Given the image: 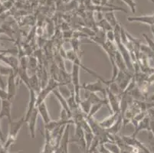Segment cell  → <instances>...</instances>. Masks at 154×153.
Masks as SVG:
<instances>
[{
  "instance_id": "obj_1",
  "label": "cell",
  "mask_w": 154,
  "mask_h": 153,
  "mask_svg": "<svg viewBox=\"0 0 154 153\" xmlns=\"http://www.w3.org/2000/svg\"><path fill=\"white\" fill-rule=\"evenodd\" d=\"M61 83L58 82L57 81H55L54 79H53L52 78H50L48 81L47 84L43 88H42L40 92L37 94V99H36V104L35 107H37L40 103H42V102H44L45 99H46L48 94L50 93L53 92V90L58 87L61 85Z\"/></svg>"
},
{
  "instance_id": "obj_2",
  "label": "cell",
  "mask_w": 154,
  "mask_h": 153,
  "mask_svg": "<svg viewBox=\"0 0 154 153\" xmlns=\"http://www.w3.org/2000/svg\"><path fill=\"white\" fill-rule=\"evenodd\" d=\"M65 57H66V58H68V60H70L71 61H72L73 64H76V65H78L79 67H82V69L85 70V71H86V72H88V74H91L92 76L95 77V78H96L97 80H100V81H102V82L104 84V82L106 80L103 79L101 76L99 75L98 74H97L95 71H92V70L89 69L88 67L84 66L83 64H82V61H81V59H80L79 56H78V54L75 52V50H68V51H67Z\"/></svg>"
},
{
  "instance_id": "obj_3",
  "label": "cell",
  "mask_w": 154,
  "mask_h": 153,
  "mask_svg": "<svg viewBox=\"0 0 154 153\" xmlns=\"http://www.w3.org/2000/svg\"><path fill=\"white\" fill-rule=\"evenodd\" d=\"M26 123L25 121V116H22L19 120L16 122H11L9 123V136H8V140H7V145L6 146L9 147L11 144L15 142V140L17 138V135L23 125Z\"/></svg>"
},
{
  "instance_id": "obj_4",
  "label": "cell",
  "mask_w": 154,
  "mask_h": 153,
  "mask_svg": "<svg viewBox=\"0 0 154 153\" xmlns=\"http://www.w3.org/2000/svg\"><path fill=\"white\" fill-rule=\"evenodd\" d=\"M79 71L80 67L76 64H73L72 72L71 74V81L74 86V92H75V100L79 104L80 102L82 101L81 96H80V90L82 88V86L80 85V78H79Z\"/></svg>"
},
{
  "instance_id": "obj_5",
  "label": "cell",
  "mask_w": 154,
  "mask_h": 153,
  "mask_svg": "<svg viewBox=\"0 0 154 153\" xmlns=\"http://www.w3.org/2000/svg\"><path fill=\"white\" fill-rule=\"evenodd\" d=\"M82 88L89 92L101 93L103 98H107L106 85L100 80H97L94 83H85L82 85Z\"/></svg>"
},
{
  "instance_id": "obj_6",
  "label": "cell",
  "mask_w": 154,
  "mask_h": 153,
  "mask_svg": "<svg viewBox=\"0 0 154 153\" xmlns=\"http://www.w3.org/2000/svg\"><path fill=\"white\" fill-rule=\"evenodd\" d=\"M17 73L12 71L11 74L8 76V82H7V94L8 99L12 101L15 98L17 92V83H16Z\"/></svg>"
},
{
  "instance_id": "obj_7",
  "label": "cell",
  "mask_w": 154,
  "mask_h": 153,
  "mask_svg": "<svg viewBox=\"0 0 154 153\" xmlns=\"http://www.w3.org/2000/svg\"><path fill=\"white\" fill-rule=\"evenodd\" d=\"M106 91H107V98L108 99L109 106L111 107L112 113H120V103L121 96L113 94V93L109 90L108 88L106 86Z\"/></svg>"
},
{
  "instance_id": "obj_8",
  "label": "cell",
  "mask_w": 154,
  "mask_h": 153,
  "mask_svg": "<svg viewBox=\"0 0 154 153\" xmlns=\"http://www.w3.org/2000/svg\"><path fill=\"white\" fill-rule=\"evenodd\" d=\"M12 101L6 99H1V109H0V120L6 117L9 123L12 122Z\"/></svg>"
},
{
  "instance_id": "obj_9",
  "label": "cell",
  "mask_w": 154,
  "mask_h": 153,
  "mask_svg": "<svg viewBox=\"0 0 154 153\" xmlns=\"http://www.w3.org/2000/svg\"><path fill=\"white\" fill-rule=\"evenodd\" d=\"M121 137H122V139H124V141L125 142L127 145H130V146L140 148L143 151H145L146 153H151L150 150L144 144H143L141 142H140L139 140L137 139L136 137L132 136H121Z\"/></svg>"
},
{
  "instance_id": "obj_10",
  "label": "cell",
  "mask_w": 154,
  "mask_h": 153,
  "mask_svg": "<svg viewBox=\"0 0 154 153\" xmlns=\"http://www.w3.org/2000/svg\"><path fill=\"white\" fill-rule=\"evenodd\" d=\"M38 116V111L37 107L33 109L32 113H31L30 116L26 121V123L29 125V133H30L31 138L34 139L35 137V130H36V123H37V118Z\"/></svg>"
},
{
  "instance_id": "obj_11",
  "label": "cell",
  "mask_w": 154,
  "mask_h": 153,
  "mask_svg": "<svg viewBox=\"0 0 154 153\" xmlns=\"http://www.w3.org/2000/svg\"><path fill=\"white\" fill-rule=\"evenodd\" d=\"M149 121H150V119H149V116H148L147 114L142 120H141V121L139 122V123H138L137 126L135 127L134 133H133L131 136L134 137H136L137 135H138V133L140 131H142V130H148V131H150Z\"/></svg>"
},
{
  "instance_id": "obj_12",
  "label": "cell",
  "mask_w": 154,
  "mask_h": 153,
  "mask_svg": "<svg viewBox=\"0 0 154 153\" xmlns=\"http://www.w3.org/2000/svg\"><path fill=\"white\" fill-rule=\"evenodd\" d=\"M29 93H30V99H29V103L28 105V109L27 111H26V115H25V121L28 120V119L30 116L31 113H32L33 109L35 108V104H36V99H37V94L33 90L29 89Z\"/></svg>"
},
{
  "instance_id": "obj_13",
  "label": "cell",
  "mask_w": 154,
  "mask_h": 153,
  "mask_svg": "<svg viewBox=\"0 0 154 153\" xmlns=\"http://www.w3.org/2000/svg\"><path fill=\"white\" fill-rule=\"evenodd\" d=\"M120 116V113H112L110 116H109L108 117H107L106 119L102 120L101 122H100L99 124H100V126H101L102 128L105 129V130H107V129L110 128L116 123V121L118 120V118Z\"/></svg>"
},
{
  "instance_id": "obj_14",
  "label": "cell",
  "mask_w": 154,
  "mask_h": 153,
  "mask_svg": "<svg viewBox=\"0 0 154 153\" xmlns=\"http://www.w3.org/2000/svg\"><path fill=\"white\" fill-rule=\"evenodd\" d=\"M0 61H2L5 64H9L10 67L15 72L17 73L18 68L19 66V61L17 58L14 57H8L5 54H0Z\"/></svg>"
},
{
  "instance_id": "obj_15",
  "label": "cell",
  "mask_w": 154,
  "mask_h": 153,
  "mask_svg": "<svg viewBox=\"0 0 154 153\" xmlns=\"http://www.w3.org/2000/svg\"><path fill=\"white\" fill-rule=\"evenodd\" d=\"M37 109H38V114H40V116H41L42 118L44 124H47V123H49V122L51 120V116H50L49 115V113H48V111L47 106H46L45 101L44 102H42V103H40V104L37 106Z\"/></svg>"
},
{
  "instance_id": "obj_16",
  "label": "cell",
  "mask_w": 154,
  "mask_h": 153,
  "mask_svg": "<svg viewBox=\"0 0 154 153\" xmlns=\"http://www.w3.org/2000/svg\"><path fill=\"white\" fill-rule=\"evenodd\" d=\"M52 93L54 94V96L58 98V99L59 100L60 103H61V105L62 106L63 109H64V110L67 112V113H68V116H70V118H71V119H72V113H71V109H70L69 106H68L67 99H65V98H64V96L61 94V93H60V92L58 91V90H57V89L54 90Z\"/></svg>"
},
{
  "instance_id": "obj_17",
  "label": "cell",
  "mask_w": 154,
  "mask_h": 153,
  "mask_svg": "<svg viewBox=\"0 0 154 153\" xmlns=\"http://www.w3.org/2000/svg\"><path fill=\"white\" fill-rule=\"evenodd\" d=\"M29 89H32L36 93V94H38L40 90H41V84L39 82V80L38 78L37 74L35 73L33 74V75L29 78Z\"/></svg>"
},
{
  "instance_id": "obj_18",
  "label": "cell",
  "mask_w": 154,
  "mask_h": 153,
  "mask_svg": "<svg viewBox=\"0 0 154 153\" xmlns=\"http://www.w3.org/2000/svg\"><path fill=\"white\" fill-rule=\"evenodd\" d=\"M123 127V119L122 116H120L118 118V120L116 121V123L110 127V128L106 130V131L110 135H117L121 130Z\"/></svg>"
},
{
  "instance_id": "obj_19",
  "label": "cell",
  "mask_w": 154,
  "mask_h": 153,
  "mask_svg": "<svg viewBox=\"0 0 154 153\" xmlns=\"http://www.w3.org/2000/svg\"><path fill=\"white\" fill-rule=\"evenodd\" d=\"M79 106H80V108H81V109H82V111H83V113H85L87 116L88 113H89V112H90V109L92 106V103L88 99H84V100H82L81 102H80Z\"/></svg>"
},
{
  "instance_id": "obj_20",
  "label": "cell",
  "mask_w": 154,
  "mask_h": 153,
  "mask_svg": "<svg viewBox=\"0 0 154 153\" xmlns=\"http://www.w3.org/2000/svg\"><path fill=\"white\" fill-rule=\"evenodd\" d=\"M104 16H105V19L107 21L109 24L111 25V27L114 28L116 25H117V21L115 18V15H114V13L113 12H105L104 14Z\"/></svg>"
},
{
  "instance_id": "obj_21",
  "label": "cell",
  "mask_w": 154,
  "mask_h": 153,
  "mask_svg": "<svg viewBox=\"0 0 154 153\" xmlns=\"http://www.w3.org/2000/svg\"><path fill=\"white\" fill-rule=\"evenodd\" d=\"M103 106V103H94V104H92L91 107V109H90V112H89V113L88 114V116H86V118L94 117V116L96 114L97 112L99 111Z\"/></svg>"
},
{
  "instance_id": "obj_22",
  "label": "cell",
  "mask_w": 154,
  "mask_h": 153,
  "mask_svg": "<svg viewBox=\"0 0 154 153\" xmlns=\"http://www.w3.org/2000/svg\"><path fill=\"white\" fill-rule=\"evenodd\" d=\"M58 88H59L58 91L60 92V93H61L65 99H67V98H68L71 96V91H70L69 90H68V88L67 87L66 84H61V85L58 87Z\"/></svg>"
},
{
  "instance_id": "obj_23",
  "label": "cell",
  "mask_w": 154,
  "mask_h": 153,
  "mask_svg": "<svg viewBox=\"0 0 154 153\" xmlns=\"http://www.w3.org/2000/svg\"><path fill=\"white\" fill-rule=\"evenodd\" d=\"M97 25H98L100 28H101L102 30L105 32H107V31L113 30V28L111 27V25L107 22V21L105 19H103L101 21H100V22L97 23Z\"/></svg>"
},
{
  "instance_id": "obj_24",
  "label": "cell",
  "mask_w": 154,
  "mask_h": 153,
  "mask_svg": "<svg viewBox=\"0 0 154 153\" xmlns=\"http://www.w3.org/2000/svg\"><path fill=\"white\" fill-rule=\"evenodd\" d=\"M104 146L109 150L111 153H120L121 150L119 148L118 145L115 143H106L104 144Z\"/></svg>"
},
{
  "instance_id": "obj_25",
  "label": "cell",
  "mask_w": 154,
  "mask_h": 153,
  "mask_svg": "<svg viewBox=\"0 0 154 153\" xmlns=\"http://www.w3.org/2000/svg\"><path fill=\"white\" fill-rule=\"evenodd\" d=\"M38 61L35 57H29L28 61V67H30L31 70L33 71H36L38 68Z\"/></svg>"
},
{
  "instance_id": "obj_26",
  "label": "cell",
  "mask_w": 154,
  "mask_h": 153,
  "mask_svg": "<svg viewBox=\"0 0 154 153\" xmlns=\"http://www.w3.org/2000/svg\"><path fill=\"white\" fill-rule=\"evenodd\" d=\"M71 45H72L73 50H75V52L78 54V50H79V41H78V39H72L71 41Z\"/></svg>"
},
{
  "instance_id": "obj_27",
  "label": "cell",
  "mask_w": 154,
  "mask_h": 153,
  "mask_svg": "<svg viewBox=\"0 0 154 153\" xmlns=\"http://www.w3.org/2000/svg\"><path fill=\"white\" fill-rule=\"evenodd\" d=\"M106 39L109 41L114 43V32H113V30L106 32Z\"/></svg>"
},
{
  "instance_id": "obj_28",
  "label": "cell",
  "mask_w": 154,
  "mask_h": 153,
  "mask_svg": "<svg viewBox=\"0 0 154 153\" xmlns=\"http://www.w3.org/2000/svg\"><path fill=\"white\" fill-rule=\"evenodd\" d=\"M125 3H127L129 6L131 7V10L134 13L136 12V3L134 0H123Z\"/></svg>"
},
{
  "instance_id": "obj_29",
  "label": "cell",
  "mask_w": 154,
  "mask_h": 153,
  "mask_svg": "<svg viewBox=\"0 0 154 153\" xmlns=\"http://www.w3.org/2000/svg\"><path fill=\"white\" fill-rule=\"evenodd\" d=\"M97 150H98V151L100 153H111L107 148H106V147L104 146V145H103V144H100V145H99Z\"/></svg>"
},
{
  "instance_id": "obj_30",
  "label": "cell",
  "mask_w": 154,
  "mask_h": 153,
  "mask_svg": "<svg viewBox=\"0 0 154 153\" xmlns=\"http://www.w3.org/2000/svg\"><path fill=\"white\" fill-rule=\"evenodd\" d=\"M0 99H8V94L7 92L2 87H0Z\"/></svg>"
},
{
  "instance_id": "obj_31",
  "label": "cell",
  "mask_w": 154,
  "mask_h": 153,
  "mask_svg": "<svg viewBox=\"0 0 154 153\" xmlns=\"http://www.w3.org/2000/svg\"><path fill=\"white\" fill-rule=\"evenodd\" d=\"M151 1H152V2H154V0H151Z\"/></svg>"
}]
</instances>
